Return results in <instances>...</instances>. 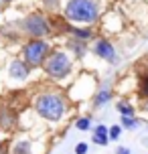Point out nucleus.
Wrapping results in <instances>:
<instances>
[{
  "label": "nucleus",
  "mask_w": 148,
  "mask_h": 154,
  "mask_svg": "<svg viewBox=\"0 0 148 154\" xmlns=\"http://www.w3.org/2000/svg\"><path fill=\"white\" fill-rule=\"evenodd\" d=\"M77 128H79V130H87V128H89V120H87V118L79 120V122H77Z\"/></svg>",
  "instance_id": "dca6fc26"
},
{
  "label": "nucleus",
  "mask_w": 148,
  "mask_h": 154,
  "mask_svg": "<svg viewBox=\"0 0 148 154\" xmlns=\"http://www.w3.org/2000/svg\"><path fill=\"white\" fill-rule=\"evenodd\" d=\"M142 93H144V95H148V77L142 81Z\"/></svg>",
  "instance_id": "a211bd4d"
},
{
  "label": "nucleus",
  "mask_w": 148,
  "mask_h": 154,
  "mask_svg": "<svg viewBox=\"0 0 148 154\" xmlns=\"http://www.w3.org/2000/svg\"><path fill=\"white\" fill-rule=\"evenodd\" d=\"M120 134H122V128H120V126L109 128V138H112V140H118V138H120Z\"/></svg>",
  "instance_id": "ddd939ff"
},
{
  "label": "nucleus",
  "mask_w": 148,
  "mask_h": 154,
  "mask_svg": "<svg viewBox=\"0 0 148 154\" xmlns=\"http://www.w3.org/2000/svg\"><path fill=\"white\" fill-rule=\"evenodd\" d=\"M118 109H120L124 116H132V112H134L130 103H118Z\"/></svg>",
  "instance_id": "9b49d317"
},
{
  "label": "nucleus",
  "mask_w": 148,
  "mask_h": 154,
  "mask_svg": "<svg viewBox=\"0 0 148 154\" xmlns=\"http://www.w3.org/2000/svg\"><path fill=\"white\" fill-rule=\"evenodd\" d=\"M108 97H109V91H108V89H103V91H101L100 95H97L95 103H97V106H101V103H106V101H108Z\"/></svg>",
  "instance_id": "f8f14e48"
},
{
  "label": "nucleus",
  "mask_w": 148,
  "mask_h": 154,
  "mask_svg": "<svg viewBox=\"0 0 148 154\" xmlns=\"http://www.w3.org/2000/svg\"><path fill=\"white\" fill-rule=\"evenodd\" d=\"M49 47L45 41H31L29 45L24 47V59H26V65H41L47 57Z\"/></svg>",
  "instance_id": "20e7f679"
},
{
  "label": "nucleus",
  "mask_w": 148,
  "mask_h": 154,
  "mask_svg": "<svg viewBox=\"0 0 148 154\" xmlns=\"http://www.w3.org/2000/svg\"><path fill=\"white\" fill-rule=\"evenodd\" d=\"M67 18L75 23H94L97 18V4L95 0H69L65 8Z\"/></svg>",
  "instance_id": "f257e3e1"
},
{
  "label": "nucleus",
  "mask_w": 148,
  "mask_h": 154,
  "mask_svg": "<svg viewBox=\"0 0 148 154\" xmlns=\"http://www.w3.org/2000/svg\"><path fill=\"white\" fill-rule=\"evenodd\" d=\"M24 26H26V31L31 32L32 37H45V35L49 32L47 20H45L43 16H39V14L29 16V18H26V23H24Z\"/></svg>",
  "instance_id": "39448f33"
},
{
  "label": "nucleus",
  "mask_w": 148,
  "mask_h": 154,
  "mask_svg": "<svg viewBox=\"0 0 148 154\" xmlns=\"http://www.w3.org/2000/svg\"><path fill=\"white\" fill-rule=\"evenodd\" d=\"M118 154H130L128 148H118Z\"/></svg>",
  "instance_id": "6ab92c4d"
},
{
  "label": "nucleus",
  "mask_w": 148,
  "mask_h": 154,
  "mask_svg": "<svg viewBox=\"0 0 148 154\" xmlns=\"http://www.w3.org/2000/svg\"><path fill=\"white\" fill-rule=\"evenodd\" d=\"M0 154H8V150H6V144H0Z\"/></svg>",
  "instance_id": "aec40b11"
},
{
  "label": "nucleus",
  "mask_w": 148,
  "mask_h": 154,
  "mask_svg": "<svg viewBox=\"0 0 148 154\" xmlns=\"http://www.w3.org/2000/svg\"><path fill=\"white\" fill-rule=\"evenodd\" d=\"M73 32H75V37H77V38H89V37H91V32H89V31H81V29H75Z\"/></svg>",
  "instance_id": "2eb2a0df"
},
{
  "label": "nucleus",
  "mask_w": 148,
  "mask_h": 154,
  "mask_svg": "<svg viewBox=\"0 0 148 154\" xmlns=\"http://www.w3.org/2000/svg\"><path fill=\"white\" fill-rule=\"evenodd\" d=\"M12 124H14V116L10 114V112H2V114H0V126L10 128Z\"/></svg>",
  "instance_id": "1a4fd4ad"
},
{
  "label": "nucleus",
  "mask_w": 148,
  "mask_h": 154,
  "mask_svg": "<svg viewBox=\"0 0 148 154\" xmlns=\"http://www.w3.org/2000/svg\"><path fill=\"white\" fill-rule=\"evenodd\" d=\"M122 124H124L126 128H134V126H136V120H134V118H130V116H124V118H122Z\"/></svg>",
  "instance_id": "4468645a"
},
{
  "label": "nucleus",
  "mask_w": 148,
  "mask_h": 154,
  "mask_svg": "<svg viewBox=\"0 0 148 154\" xmlns=\"http://www.w3.org/2000/svg\"><path fill=\"white\" fill-rule=\"evenodd\" d=\"M75 152H77V154H85L87 152V144H83V142L77 144V146H75Z\"/></svg>",
  "instance_id": "f3484780"
},
{
  "label": "nucleus",
  "mask_w": 148,
  "mask_h": 154,
  "mask_svg": "<svg viewBox=\"0 0 148 154\" xmlns=\"http://www.w3.org/2000/svg\"><path fill=\"white\" fill-rule=\"evenodd\" d=\"M108 138H109L108 128H106V126H97V128H95L94 142H97V144H108Z\"/></svg>",
  "instance_id": "6e6552de"
},
{
  "label": "nucleus",
  "mask_w": 148,
  "mask_h": 154,
  "mask_svg": "<svg viewBox=\"0 0 148 154\" xmlns=\"http://www.w3.org/2000/svg\"><path fill=\"white\" fill-rule=\"evenodd\" d=\"M69 69H71V63H69V59H67V55L61 53V51L51 53L47 63H45V71L53 77H65L69 73Z\"/></svg>",
  "instance_id": "7ed1b4c3"
},
{
  "label": "nucleus",
  "mask_w": 148,
  "mask_h": 154,
  "mask_svg": "<svg viewBox=\"0 0 148 154\" xmlns=\"http://www.w3.org/2000/svg\"><path fill=\"white\" fill-rule=\"evenodd\" d=\"M14 154H31V144H29V142H20V144H16Z\"/></svg>",
  "instance_id": "9d476101"
},
{
  "label": "nucleus",
  "mask_w": 148,
  "mask_h": 154,
  "mask_svg": "<svg viewBox=\"0 0 148 154\" xmlns=\"http://www.w3.org/2000/svg\"><path fill=\"white\" fill-rule=\"evenodd\" d=\"M37 112H39L43 118H47V120H59L65 112V103L59 95H55V93H43L37 97Z\"/></svg>",
  "instance_id": "f03ea898"
},
{
  "label": "nucleus",
  "mask_w": 148,
  "mask_h": 154,
  "mask_svg": "<svg viewBox=\"0 0 148 154\" xmlns=\"http://www.w3.org/2000/svg\"><path fill=\"white\" fill-rule=\"evenodd\" d=\"M95 51H97V55H100V57L108 59V61H114V47L109 45L108 41H100V43H97V47H95Z\"/></svg>",
  "instance_id": "423d86ee"
},
{
  "label": "nucleus",
  "mask_w": 148,
  "mask_h": 154,
  "mask_svg": "<svg viewBox=\"0 0 148 154\" xmlns=\"http://www.w3.org/2000/svg\"><path fill=\"white\" fill-rule=\"evenodd\" d=\"M144 108H146V109H148V103H146V106H144Z\"/></svg>",
  "instance_id": "412c9836"
},
{
  "label": "nucleus",
  "mask_w": 148,
  "mask_h": 154,
  "mask_svg": "<svg viewBox=\"0 0 148 154\" xmlns=\"http://www.w3.org/2000/svg\"><path fill=\"white\" fill-rule=\"evenodd\" d=\"M29 65H24V63L20 61H14L12 65H10V73H12V77H18V79H24V77L29 75Z\"/></svg>",
  "instance_id": "0eeeda50"
}]
</instances>
